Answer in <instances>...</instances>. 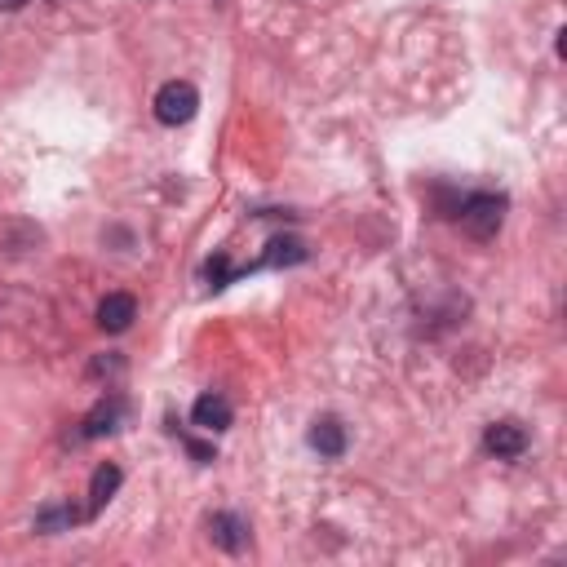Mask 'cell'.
I'll list each match as a JSON object with an SVG mask.
<instances>
[{"instance_id": "13", "label": "cell", "mask_w": 567, "mask_h": 567, "mask_svg": "<svg viewBox=\"0 0 567 567\" xmlns=\"http://www.w3.org/2000/svg\"><path fill=\"white\" fill-rule=\"evenodd\" d=\"M27 0H0V9H5V14H14V9H23Z\"/></svg>"}, {"instance_id": "9", "label": "cell", "mask_w": 567, "mask_h": 567, "mask_svg": "<svg viewBox=\"0 0 567 567\" xmlns=\"http://www.w3.org/2000/svg\"><path fill=\"white\" fill-rule=\"evenodd\" d=\"M116 421H120V399H102V404L85 417V439L111 435V430H116Z\"/></svg>"}, {"instance_id": "12", "label": "cell", "mask_w": 567, "mask_h": 567, "mask_svg": "<svg viewBox=\"0 0 567 567\" xmlns=\"http://www.w3.org/2000/svg\"><path fill=\"white\" fill-rule=\"evenodd\" d=\"M187 448H191V457H195V461H213V448H209V443H195V439H191Z\"/></svg>"}, {"instance_id": "7", "label": "cell", "mask_w": 567, "mask_h": 567, "mask_svg": "<svg viewBox=\"0 0 567 567\" xmlns=\"http://www.w3.org/2000/svg\"><path fill=\"white\" fill-rule=\"evenodd\" d=\"M311 448L319 457H342L346 452V426L337 417H319L311 426Z\"/></svg>"}, {"instance_id": "4", "label": "cell", "mask_w": 567, "mask_h": 567, "mask_svg": "<svg viewBox=\"0 0 567 567\" xmlns=\"http://www.w3.org/2000/svg\"><path fill=\"white\" fill-rule=\"evenodd\" d=\"M138 319V302L129 293H107L98 306V328L102 333H125V328Z\"/></svg>"}, {"instance_id": "2", "label": "cell", "mask_w": 567, "mask_h": 567, "mask_svg": "<svg viewBox=\"0 0 567 567\" xmlns=\"http://www.w3.org/2000/svg\"><path fill=\"white\" fill-rule=\"evenodd\" d=\"M195 111H200V94H195V85H187V80H169L156 94V120L169 129L191 125Z\"/></svg>"}, {"instance_id": "8", "label": "cell", "mask_w": 567, "mask_h": 567, "mask_svg": "<svg viewBox=\"0 0 567 567\" xmlns=\"http://www.w3.org/2000/svg\"><path fill=\"white\" fill-rule=\"evenodd\" d=\"M120 483H125V474H120V466L102 461V466L94 470V479H89V510H102V505H107V501L120 492Z\"/></svg>"}, {"instance_id": "6", "label": "cell", "mask_w": 567, "mask_h": 567, "mask_svg": "<svg viewBox=\"0 0 567 567\" xmlns=\"http://www.w3.org/2000/svg\"><path fill=\"white\" fill-rule=\"evenodd\" d=\"M231 417H235L231 404H226L222 395H213V390L195 399V408H191V421H195L200 430H209V435H222V430L231 426Z\"/></svg>"}, {"instance_id": "5", "label": "cell", "mask_w": 567, "mask_h": 567, "mask_svg": "<svg viewBox=\"0 0 567 567\" xmlns=\"http://www.w3.org/2000/svg\"><path fill=\"white\" fill-rule=\"evenodd\" d=\"M209 536H213V545L226 554H240L244 545H249V523L240 519V514H213L209 519Z\"/></svg>"}, {"instance_id": "1", "label": "cell", "mask_w": 567, "mask_h": 567, "mask_svg": "<svg viewBox=\"0 0 567 567\" xmlns=\"http://www.w3.org/2000/svg\"><path fill=\"white\" fill-rule=\"evenodd\" d=\"M505 195H492V191H479V195H470L466 204L457 209V218H461V231L470 235V240H492V235L505 226Z\"/></svg>"}, {"instance_id": "3", "label": "cell", "mask_w": 567, "mask_h": 567, "mask_svg": "<svg viewBox=\"0 0 567 567\" xmlns=\"http://www.w3.org/2000/svg\"><path fill=\"white\" fill-rule=\"evenodd\" d=\"M483 448L501 461H514L528 452V430H523L519 421H492V426L483 430Z\"/></svg>"}, {"instance_id": "10", "label": "cell", "mask_w": 567, "mask_h": 567, "mask_svg": "<svg viewBox=\"0 0 567 567\" xmlns=\"http://www.w3.org/2000/svg\"><path fill=\"white\" fill-rule=\"evenodd\" d=\"M80 514L71 510V505H49V510L36 514V532H58V528H71Z\"/></svg>"}, {"instance_id": "11", "label": "cell", "mask_w": 567, "mask_h": 567, "mask_svg": "<svg viewBox=\"0 0 567 567\" xmlns=\"http://www.w3.org/2000/svg\"><path fill=\"white\" fill-rule=\"evenodd\" d=\"M306 249L297 240H271V253L262 257V266H280V262H302Z\"/></svg>"}]
</instances>
